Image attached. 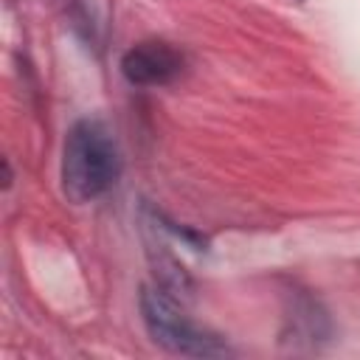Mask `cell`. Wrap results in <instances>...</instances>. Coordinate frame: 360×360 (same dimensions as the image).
Listing matches in <instances>:
<instances>
[{"instance_id": "obj_1", "label": "cell", "mask_w": 360, "mask_h": 360, "mask_svg": "<svg viewBox=\"0 0 360 360\" xmlns=\"http://www.w3.org/2000/svg\"><path fill=\"white\" fill-rule=\"evenodd\" d=\"M121 174V155L107 124L82 118L68 129L62 149V191L70 202L104 197Z\"/></svg>"}, {"instance_id": "obj_2", "label": "cell", "mask_w": 360, "mask_h": 360, "mask_svg": "<svg viewBox=\"0 0 360 360\" xmlns=\"http://www.w3.org/2000/svg\"><path fill=\"white\" fill-rule=\"evenodd\" d=\"M141 318H143V326L149 332V338L169 349L172 354H183V357H228L231 354V346L197 326L163 290L158 287H141Z\"/></svg>"}, {"instance_id": "obj_3", "label": "cell", "mask_w": 360, "mask_h": 360, "mask_svg": "<svg viewBox=\"0 0 360 360\" xmlns=\"http://www.w3.org/2000/svg\"><path fill=\"white\" fill-rule=\"evenodd\" d=\"M183 56L163 39H143L121 56V73L135 87H160L180 76Z\"/></svg>"}, {"instance_id": "obj_4", "label": "cell", "mask_w": 360, "mask_h": 360, "mask_svg": "<svg viewBox=\"0 0 360 360\" xmlns=\"http://www.w3.org/2000/svg\"><path fill=\"white\" fill-rule=\"evenodd\" d=\"M290 321V332L298 338V340H323L332 335V326H329V318L326 312L321 309L318 301H312L309 295H295L292 301V312L287 315Z\"/></svg>"}]
</instances>
